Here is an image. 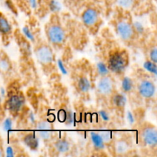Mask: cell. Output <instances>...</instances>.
Here are the masks:
<instances>
[{
  "label": "cell",
  "mask_w": 157,
  "mask_h": 157,
  "mask_svg": "<svg viewBox=\"0 0 157 157\" xmlns=\"http://www.w3.org/2000/svg\"><path fill=\"white\" fill-rule=\"evenodd\" d=\"M36 127L38 130H52L53 126L50 122L47 121H39L36 123Z\"/></svg>",
  "instance_id": "23"
},
{
  "label": "cell",
  "mask_w": 157,
  "mask_h": 157,
  "mask_svg": "<svg viewBox=\"0 0 157 157\" xmlns=\"http://www.w3.org/2000/svg\"><path fill=\"white\" fill-rule=\"evenodd\" d=\"M25 104V99L21 91H12L8 94L6 100V108L12 116L16 117L21 111Z\"/></svg>",
  "instance_id": "3"
},
{
  "label": "cell",
  "mask_w": 157,
  "mask_h": 157,
  "mask_svg": "<svg viewBox=\"0 0 157 157\" xmlns=\"http://www.w3.org/2000/svg\"><path fill=\"white\" fill-rule=\"evenodd\" d=\"M23 143L26 147H29L32 150H36L39 146V138L38 137L37 134L35 133H28L23 137Z\"/></svg>",
  "instance_id": "11"
},
{
  "label": "cell",
  "mask_w": 157,
  "mask_h": 157,
  "mask_svg": "<svg viewBox=\"0 0 157 157\" xmlns=\"http://www.w3.org/2000/svg\"><path fill=\"white\" fill-rule=\"evenodd\" d=\"M111 101L116 108L124 109L127 105V98L124 93H113L111 95Z\"/></svg>",
  "instance_id": "12"
},
{
  "label": "cell",
  "mask_w": 157,
  "mask_h": 157,
  "mask_svg": "<svg viewBox=\"0 0 157 157\" xmlns=\"http://www.w3.org/2000/svg\"><path fill=\"white\" fill-rule=\"evenodd\" d=\"M140 141L145 147L149 148H156L157 145V130L155 126L146 124L141 128L140 132Z\"/></svg>",
  "instance_id": "4"
},
{
  "label": "cell",
  "mask_w": 157,
  "mask_h": 157,
  "mask_svg": "<svg viewBox=\"0 0 157 157\" xmlns=\"http://www.w3.org/2000/svg\"><path fill=\"white\" fill-rule=\"evenodd\" d=\"M72 120H73V116H72V113L71 112H67L66 113V117H65V121L67 124H71Z\"/></svg>",
  "instance_id": "34"
},
{
  "label": "cell",
  "mask_w": 157,
  "mask_h": 157,
  "mask_svg": "<svg viewBox=\"0 0 157 157\" xmlns=\"http://www.w3.org/2000/svg\"><path fill=\"white\" fill-rule=\"evenodd\" d=\"M96 68H97V71H98V75H99L101 77L108 75L109 73H110V71H109L108 67H107V64L104 62H102V61L98 62V64H97Z\"/></svg>",
  "instance_id": "19"
},
{
  "label": "cell",
  "mask_w": 157,
  "mask_h": 157,
  "mask_svg": "<svg viewBox=\"0 0 157 157\" xmlns=\"http://www.w3.org/2000/svg\"><path fill=\"white\" fill-rule=\"evenodd\" d=\"M144 67L146 70L148 72H150L151 75L156 76V72H157V67H156V63L153 62L150 60H147L144 62Z\"/></svg>",
  "instance_id": "20"
},
{
  "label": "cell",
  "mask_w": 157,
  "mask_h": 157,
  "mask_svg": "<svg viewBox=\"0 0 157 157\" xmlns=\"http://www.w3.org/2000/svg\"><path fill=\"white\" fill-rule=\"evenodd\" d=\"M49 9L53 13H58L61 10V5L58 0H51L48 3Z\"/></svg>",
  "instance_id": "24"
},
{
  "label": "cell",
  "mask_w": 157,
  "mask_h": 157,
  "mask_svg": "<svg viewBox=\"0 0 157 157\" xmlns=\"http://www.w3.org/2000/svg\"><path fill=\"white\" fill-rule=\"evenodd\" d=\"M5 156L8 157H12L16 156V153H15V150L12 146H9V147H6V150H5Z\"/></svg>",
  "instance_id": "30"
},
{
  "label": "cell",
  "mask_w": 157,
  "mask_h": 157,
  "mask_svg": "<svg viewBox=\"0 0 157 157\" xmlns=\"http://www.w3.org/2000/svg\"><path fill=\"white\" fill-rule=\"evenodd\" d=\"M22 32H23V34H24V35L26 37V38H27L28 40H29V41H35V35H34L33 32L30 30V29H29V27H26L25 26V27L23 28Z\"/></svg>",
  "instance_id": "27"
},
{
  "label": "cell",
  "mask_w": 157,
  "mask_h": 157,
  "mask_svg": "<svg viewBox=\"0 0 157 157\" xmlns=\"http://www.w3.org/2000/svg\"><path fill=\"white\" fill-rule=\"evenodd\" d=\"M29 2L32 9H36L38 6V0H29Z\"/></svg>",
  "instance_id": "35"
},
{
  "label": "cell",
  "mask_w": 157,
  "mask_h": 157,
  "mask_svg": "<svg viewBox=\"0 0 157 157\" xmlns=\"http://www.w3.org/2000/svg\"><path fill=\"white\" fill-rule=\"evenodd\" d=\"M12 126H13V121L11 117H7L4 120V121L2 122V130L6 132H9L12 130Z\"/></svg>",
  "instance_id": "26"
},
{
  "label": "cell",
  "mask_w": 157,
  "mask_h": 157,
  "mask_svg": "<svg viewBox=\"0 0 157 157\" xmlns=\"http://www.w3.org/2000/svg\"><path fill=\"white\" fill-rule=\"evenodd\" d=\"M149 60L154 63H157V48L156 46L154 45L150 48L149 52Z\"/></svg>",
  "instance_id": "28"
},
{
  "label": "cell",
  "mask_w": 157,
  "mask_h": 157,
  "mask_svg": "<svg viewBox=\"0 0 157 157\" xmlns=\"http://www.w3.org/2000/svg\"><path fill=\"white\" fill-rule=\"evenodd\" d=\"M130 145L125 140H120L115 144V152L117 155L122 156L129 151Z\"/></svg>",
  "instance_id": "17"
},
{
  "label": "cell",
  "mask_w": 157,
  "mask_h": 157,
  "mask_svg": "<svg viewBox=\"0 0 157 157\" xmlns=\"http://www.w3.org/2000/svg\"><path fill=\"white\" fill-rule=\"evenodd\" d=\"M0 102H1V96H0Z\"/></svg>",
  "instance_id": "37"
},
{
  "label": "cell",
  "mask_w": 157,
  "mask_h": 157,
  "mask_svg": "<svg viewBox=\"0 0 157 157\" xmlns=\"http://www.w3.org/2000/svg\"><path fill=\"white\" fill-rule=\"evenodd\" d=\"M90 140L94 150L98 151H101L105 148V144L101 136V133L96 132L90 133Z\"/></svg>",
  "instance_id": "13"
},
{
  "label": "cell",
  "mask_w": 157,
  "mask_h": 157,
  "mask_svg": "<svg viewBox=\"0 0 157 157\" xmlns=\"http://www.w3.org/2000/svg\"><path fill=\"white\" fill-rule=\"evenodd\" d=\"M77 87L81 93L86 94L91 88V84L87 77L81 76L78 78V82H77Z\"/></svg>",
  "instance_id": "14"
},
{
  "label": "cell",
  "mask_w": 157,
  "mask_h": 157,
  "mask_svg": "<svg viewBox=\"0 0 157 157\" xmlns=\"http://www.w3.org/2000/svg\"><path fill=\"white\" fill-rule=\"evenodd\" d=\"M36 59L42 66L52 65L54 61V54L52 47L47 44H40L35 48Z\"/></svg>",
  "instance_id": "5"
},
{
  "label": "cell",
  "mask_w": 157,
  "mask_h": 157,
  "mask_svg": "<svg viewBox=\"0 0 157 157\" xmlns=\"http://www.w3.org/2000/svg\"><path fill=\"white\" fill-rule=\"evenodd\" d=\"M134 2L135 0H116L117 6L126 10L131 9L134 5Z\"/></svg>",
  "instance_id": "22"
},
{
  "label": "cell",
  "mask_w": 157,
  "mask_h": 157,
  "mask_svg": "<svg viewBox=\"0 0 157 157\" xmlns=\"http://www.w3.org/2000/svg\"><path fill=\"white\" fill-rule=\"evenodd\" d=\"M45 34L48 42L55 47H61L66 41L64 27L57 20L53 19L45 25Z\"/></svg>",
  "instance_id": "2"
},
{
  "label": "cell",
  "mask_w": 157,
  "mask_h": 157,
  "mask_svg": "<svg viewBox=\"0 0 157 157\" xmlns=\"http://www.w3.org/2000/svg\"><path fill=\"white\" fill-rule=\"evenodd\" d=\"M117 35L123 41L129 43L134 38L136 33L131 22L127 20H121L116 24Z\"/></svg>",
  "instance_id": "6"
},
{
  "label": "cell",
  "mask_w": 157,
  "mask_h": 157,
  "mask_svg": "<svg viewBox=\"0 0 157 157\" xmlns=\"http://www.w3.org/2000/svg\"><path fill=\"white\" fill-rule=\"evenodd\" d=\"M134 81H133V80L132 78L127 76H125L123 78L122 81H121V89H122L123 93H130V92L133 91V90L134 89Z\"/></svg>",
  "instance_id": "16"
},
{
  "label": "cell",
  "mask_w": 157,
  "mask_h": 157,
  "mask_svg": "<svg viewBox=\"0 0 157 157\" xmlns=\"http://www.w3.org/2000/svg\"><path fill=\"white\" fill-rule=\"evenodd\" d=\"M132 25H133V29H134V32L136 33V34H138V35H143L144 33V32H145V27H144L142 23L136 21L133 23H132Z\"/></svg>",
  "instance_id": "25"
},
{
  "label": "cell",
  "mask_w": 157,
  "mask_h": 157,
  "mask_svg": "<svg viewBox=\"0 0 157 157\" xmlns=\"http://www.w3.org/2000/svg\"><path fill=\"white\" fill-rule=\"evenodd\" d=\"M37 136L39 138V140L41 139V140L49 141L52 139L53 133H52V130H38V132L37 133Z\"/></svg>",
  "instance_id": "21"
},
{
  "label": "cell",
  "mask_w": 157,
  "mask_h": 157,
  "mask_svg": "<svg viewBox=\"0 0 157 157\" xmlns=\"http://www.w3.org/2000/svg\"><path fill=\"white\" fill-rule=\"evenodd\" d=\"M58 67L61 70V71L62 72L63 74H67V69H66L65 66L64 65V63L61 60H58Z\"/></svg>",
  "instance_id": "33"
},
{
  "label": "cell",
  "mask_w": 157,
  "mask_h": 157,
  "mask_svg": "<svg viewBox=\"0 0 157 157\" xmlns=\"http://www.w3.org/2000/svg\"><path fill=\"white\" fill-rule=\"evenodd\" d=\"M130 63L127 52L124 49H115L109 54L107 65L110 72L117 75L125 73Z\"/></svg>",
  "instance_id": "1"
},
{
  "label": "cell",
  "mask_w": 157,
  "mask_h": 157,
  "mask_svg": "<svg viewBox=\"0 0 157 157\" xmlns=\"http://www.w3.org/2000/svg\"><path fill=\"white\" fill-rule=\"evenodd\" d=\"M98 114H99L100 117L101 118V120H102L104 122H108V121H110V115H109V113H107L106 110H100L99 113H98Z\"/></svg>",
  "instance_id": "31"
},
{
  "label": "cell",
  "mask_w": 157,
  "mask_h": 157,
  "mask_svg": "<svg viewBox=\"0 0 157 157\" xmlns=\"http://www.w3.org/2000/svg\"><path fill=\"white\" fill-rule=\"evenodd\" d=\"M55 148L59 153H66L70 150L71 144L67 139H58L55 144Z\"/></svg>",
  "instance_id": "15"
},
{
  "label": "cell",
  "mask_w": 157,
  "mask_h": 157,
  "mask_svg": "<svg viewBox=\"0 0 157 157\" xmlns=\"http://www.w3.org/2000/svg\"><path fill=\"white\" fill-rule=\"evenodd\" d=\"M81 21L87 29H94L100 22L99 12L94 8H87L81 15Z\"/></svg>",
  "instance_id": "7"
},
{
  "label": "cell",
  "mask_w": 157,
  "mask_h": 157,
  "mask_svg": "<svg viewBox=\"0 0 157 157\" xmlns=\"http://www.w3.org/2000/svg\"><path fill=\"white\" fill-rule=\"evenodd\" d=\"M136 87L139 94L144 99H151L156 94V84L150 79H143L140 81Z\"/></svg>",
  "instance_id": "8"
},
{
  "label": "cell",
  "mask_w": 157,
  "mask_h": 157,
  "mask_svg": "<svg viewBox=\"0 0 157 157\" xmlns=\"http://www.w3.org/2000/svg\"><path fill=\"white\" fill-rule=\"evenodd\" d=\"M101 137H102L105 145L106 144H110V142L112 141V134L111 133H110V132H107V131L103 132L102 133H101Z\"/></svg>",
  "instance_id": "29"
},
{
  "label": "cell",
  "mask_w": 157,
  "mask_h": 157,
  "mask_svg": "<svg viewBox=\"0 0 157 157\" xmlns=\"http://www.w3.org/2000/svg\"><path fill=\"white\" fill-rule=\"evenodd\" d=\"M12 34V27L6 15L0 12V35L5 38H9Z\"/></svg>",
  "instance_id": "10"
},
{
  "label": "cell",
  "mask_w": 157,
  "mask_h": 157,
  "mask_svg": "<svg viewBox=\"0 0 157 157\" xmlns=\"http://www.w3.org/2000/svg\"><path fill=\"white\" fill-rule=\"evenodd\" d=\"M5 156V153H4V150H3L2 147L0 145V157L2 156Z\"/></svg>",
  "instance_id": "36"
},
{
  "label": "cell",
  "mask_w": 157,
  "mask_h": 157,
  "mask_svg": "<svg viewBox=\"0 0 157 157\" xmlns=\"http://www.w3.org/2000/svg\"><path fill=\"white\" fill-rule=\"evenodd\" d=\"M127 119L129 124H131V125L134 124L136 122V118H135L134 114H133V112L130 111V110L127 112Z\"/></svg>",
  "instance_id": "32"
},
{
  "label": "cell",
  "mask_w": 157,
  "mask_h": 157,
  "mask_svg": "<svg viewBox=\"0 0 157 157\" xmlns=\"http://www.w3.org/2000/svg\"><path fill=\"white\" fill-rule=\"evenodd\" d=\"M98 93L104 97L111 96L114 93V82L109 75L101 77L97 85Z\"/></svg>",
  "instance_id": "9"
},
{
  "label": "cell",
  "mask_w": 157,
  "mask_h": 157,
  "mask_svg": "<svg viewBox=\"0 0 157 157\" xmlns=\"http://www.w3.org/2000/svg\"><path fill=\"white\" fill-rule=\"evenodd\" d=\"M11 69V61L7 57V55H0V71L2 72H9Z\"/></svg>",
  "instance_id": "18"
}]
</instances>
